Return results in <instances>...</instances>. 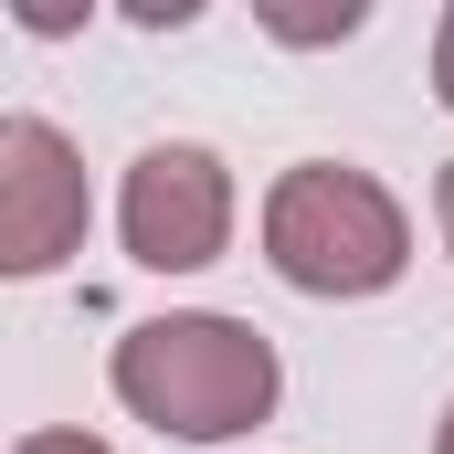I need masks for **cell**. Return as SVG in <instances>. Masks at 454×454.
<instances>
[{"mask_svg":"<svg viewBox=\"0 0 454 454\" xmlns=\"http://www.w3.org/2000/svg\"><path fill=\"white\" fill-rule=\"evenodd\" d=\"M11 454H106V444H96V434H21Z\"/></svg>","mask_w":454,"mask_h":454,"instance_id":"5","label":"cell"},{"mask_svg":"<svg viewBox=\"0 0 454 454\" xmlns=\"http://www.w3.org/2000/svg\"><path fill=\"white\" fill-rule=\"evenodd\" d=\"M434 96L454 106V11H444V32H434Z\"/></svg>","mask_w":454,"mask_h":454,"instance_id":"6","label":"cell"},{"mask_svg":"<svg viewBox=\"0 0 454 454\" xmlns=\"http://www.w3.org/2000/svg\"><path fill=\"white\" fill-rule=\"evenodd\" d=\"M264 264L296 296H380L412 264V223L370 169L307 159V169H286L264 191Z\"/></svg>","mask_w":454,"mask_h":454,"instance_id":"2","label":"cell"},{"mask_svg":"<svg viewBox=\"0 0 454 454\" xmlns=\"http://www.w3.org/2000/svg\"><path fill=\"white\" fill-rule=\"evenodd\" d=\"M85 243V159L53 116H0V275H53Z\"/></svg>","mask_w":454,"mask_h":454,"instance_id":"4","label":"cell"},{"mask_svg":"<svg viewBox=\"0 0 454 454\" xmlns=\"http://www.w3.org/2000/svg\"><path fill=\"white\" fill-rule=\"evenodd\" d=\"M275 339L243 317H148L116 339V402L180 444H232L275 412Z\"/></svg>","mask_w":454,"mask_h":454,"instance_id":"1","label":"cell"},{"mask_svg":"<svg viewBox=\"0 0 454 454\" xmlns=\"http://www.w3.org/2000/svg\"><path fill=\"white\" fill-rule=\"evenodd\" d=\"M434 212H444V243H454V169H444V191H434Z\"/></svg>","mask_w":454,"mask_h":454,"instance_id":"7","label":"cell"},{"mask_svg":"<svg viewBox=\"0 0 454 454\" xmlns=\"http://www.w3.org/2000/svg\"><path fill=\"white\" fill-rule=\"evenodd\" d=\"M434 454H454V412H444V434H434Z\"/></svg>","mask_w":454,"mask_h":454,"instance_id":"8","label":"cell"},{"mask_svg":"<svg viewBox=\"0 0 454 454\" xmlns=\"http://www.w3.org/2000/svg\"><path fill=\"white\" fill-rule=\"evenodd\" d=\"M116 223H127V254L148 275H191L232 243V169L191 137H159V148H137V169L116 191Z\"/></svg>","mask_w":454,"mask_h":454,"instance_id":"3","label":"cell"}]
</instances>
